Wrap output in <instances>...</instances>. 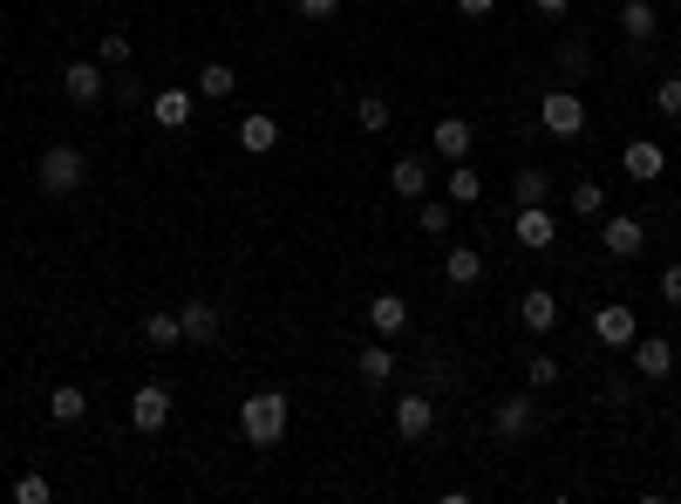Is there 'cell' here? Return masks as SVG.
<instances>
[{"label":"cell","instance_id":"obj_14","mask_svg":"<svg viewBox=\"0 0 681 504\" xmlns=\"http://www.w3.org/2000/svg\"><path fill=\"white\" fill-rule=\"evenodd\" d=\"M593 335L607 341V348H627L641 335V320H634V307H620V300H607V307H593Z\"/></svg>","mask_w":681,"mask_h":504},{"label":"cell","instance_id":"obj_10","mask_svg":"<svg viewBox=\"0 0 681 504\" xmlns=\"http://www.w3.org/2000/svg\"><path fill=\"white\" fill-rule=\"evenodd\" d=\"M620 35H627V48H641L661 35V8H654V0H620Z\"/></svg>","mask_w":681,"mask_h":504},{"label":"cell","instance_id":"obj_33","mask_svg":"<svg viewBox=\"0 0 681 504\" xmlns=\"http://www.w3.org/2000/svg\"><path fill=\"white\" fill-rule=\"evenodd\" d=\"M96 62H103V68H116V62H130V35H123V28H110L103 41H96Z\"/></svg>","mask_w":681,"mask_h":504},{"label":"cell","instance_id":"obj_36","mask_svg":"<svg viewBox=\"0 0 681 504\" xmlns=\"http://www.w3.org/2000/svg\"><path fill=\"white\" fill-rule=\"evenodd\" d=\"M293 8L307 14V21H335V14H341V0H293Z\"/></svg>","mask_w":681,"mask_h":504},{"label":"cell","instance_id":"obj_35","mask_svg":"<svg viewBox=\"0 0 681 504\" xmlns=\"http://www.w3.org/2000/svg\"><path fill=\"white\" fill-rule=\"evenodd\" d=\"M48 497H55V491H48V477H14V504H48Z\"/></svg>","mask_w":681,"mask_h":504},{"label":"cell","instance_id":"obj_30","mask_svg":"<svg viewBox=\"0 0 681 504\" xmlns=\"http://www.w3.org/2000/svg\"><path fill=\"white\" fill-rule=\"evenodd\" d=\"M654 110H661L668 123H681V75H661V83H654Z\"/></svg>","mask_w":681,"mask_h":504},{"label":"cell","instance_id":"obj_24","mask_svg":"<svg viewBox=\"0 0 681 504\" xmlns=\"http://www.w3.org/2000/svg\"><path fill=\"white\" fill-rule=\"evenodd\" d=\"M48 416H55V423H62V430H68V423H83V416H89V395H83V389H75V382H62L55 395H48Z\"/></svg>","mask_w":681,"mask_h":504},{"label":"cell","instance_id":"obj_40","mask_svg":"<svg viewBox=\"0 0 681 504\" xmlns=\"http://www.w3.org/2000/svg\"><path fill=\"white\" fill-rule=\"evenodd\" d=\"M674 21H681V0H674Z\"/></svg>","mask_w":681,"mask_h":504},{"label":"cell","instance_id":"obj_16","mask_svg":"<svg viewBox=\"0 0 681 504\" xmlns=\"http://www.w3.org/2000/svg\"><path fill=\"white\" fill-rule=\"evenodd\" d=\"M389 191L402 198V205H423V198H430V164H423V158H395Z\"/></svg>","mask_w":681,"mask_h":504},{"label":"cell","instance_id":"obj_1","mask_svg":"<svg viewBox=\"0 0 681 504\" xmlns=\"http://www.w3.org/2000/svg\"><path fill=\"white\" fill-rule=\"evenodd\" d=\"M239 430H245V443L273 450V443L287 437V395H280V389H260V395H245V402H239Z\"/></svg>","mask_w":681,"mask_h":504},{"label":"cell","instance_id":"obj_19","mask_svg":"<svg viewBox=\"0 0 681 504\" xmlns=\"http://www.w3.org/2000/svg\"><path fill=\"white\" fill-rule=\"evenodd\" d=\"M430 150H437V158H450V164H464L470 158V123L464 116H443L437 130H430Z\"/></svg>","mask_w":681,"mask_h":504},{"label":"cell","instance_id":"obj_25","mask_svg":"<svg viewBox=\"0 0 681 504\" xmlns=\"http://www.w3.org/2000/svg\"><path fill=\"white\" fill-rule=\"evenodd\" d=\"M239 143L252 150V158H266V150L280 143V123H273V116H245V123H239Z\"/></svg>","mask_w":681,"mask_h":504},{"label":"cell","instance_id":"obj_23","mask_svg":"<svg viewBox=\"0 0 681 504\" xmlns=\"http://www.w3.org/2000/svg\"><path fill=\"white\" fill-rule=\"evenodd\" d=\"M512 198H518V205H545V198H552V171H539V164H525V171H518V178H512Z\"/></svg>","mask_w":681,"mask_h":504},{"label":"cell","instance_id":"obj_31","mask_svg":"<svg viewBox=\"0 0 681 504\" xmlns=\"http://www.w3.org/2000/svg\"><path fill=\"white\" fill-rule=\"evenodd\" d=\"M587 68H593L587 41H579V35H566V41H559V75H587Z\"/></svg>","mask_w":681,"mask_h":504},{"label":"cell","instance_id":"obj_29","mask_svg":"<svg viewBox=\"0 0 681 504\" xmlns=\"http://www.w3.org/2000/svg\"><path fill=\"white\" fill-rule=\"evenodd\" d=\"M416 225H423L430 239H443V232H450V205H443V198H423V205H416Z\"/></svg>","mask_w":681,"mask_h":504},{"label":"cell","instance_id":"obj_3","mask_svg":"<svg viewBox=\"0 0 681 504\" xmlns=\"http://www.w3.org/2000/svg\"><path fill=\"white\" fill-rule=\"evenodd\" d=\"M539 130L559 137V143L587 137V103H579L572 89H545V96H539Z\"/></svg>","mask_w":681,"mask_h":504},{"label":"cell","instance_id":"obj_18","mask_svg":"<svg viewBox=\"0 0 681 504\" xmlns=\"http://www.w3.org/2000/svg\"><path fill=\"white\" fill-rule=\"evenodd\" d=\"M518 320L532 327V335H552V327H559V293H552V287H532V293L518 300Z\"/></svg>","mask_w":681,"mask_h":504},{"label":"cell","instance_id":"obj_15","mask_svg":"<svg viewBox=\"0 0 681 504\" xmlns=\"http://www.w3.org/2000/svg\"><path fill=\"white\" fill-rule=\"evenodd\" d=\"M627 355H634V368L647 375V382H668V375H674V348L654 341V335H634V341H627Z\"/></svg>","mask_w":681,"mask_h":504},{"label":"cell","instance_id":"obj_2","mask_svg":"<svg viewBox=\"0 0 681 504\" xmlns=\"http://www.w3.org/2000/svg\"><path fill=\"white\" fill-rule=\"evenodd\" d=\"M83 178H89V158H83L75 143H48V150H41L35 185H41L48 198H75V191H83Z\"/></svg>","mask_w":681,"mask_h":504},{"label":"cell","instance_id":"obj_6","mask_svg":"<svg viewBox=\"0 0 681 504\" xmlns=\"http://www.w3.org/2000/svg\"><path fill=\"white\" fill-rule=\"evenodd\" d=\"M150 116H157V130H191V116H198V89H185V83L157 89V96H150Z\"/></svg>","mask_w":681,"mask_h":504},{"label":"cell","instance_id":"obj_28","mask_svg":"<svg viewBox=\"0 0 681 504\" xmlns=\"http://www.w3.org/2000/svg\"><path fill=\"white\" fill-rule=\"evenodd\" d=\"M572 212H579V218H600V212H607V185L579 178V185H572Z\"/></svg>","mask_w":681,"mask_h":504},{"label":"cell","instance_id":"obj_34","mask_svg":"<svg viewBox=\"0 0 681 504\" xmlns=\"http://www.w3.org/2000/svg\"><path fill=\"white\" fill-rule=\"evenodd\" d=\"M355 123H362V130H389V103H382V96H362V103H355Z\"/></svg>","mask_w":681,"mask_h":504},{"label":"cell","instance_id":"obj_37","mask_svg":"<svg viewBox=\"0 0 681 504\" xmlns=\"http://www.w3.org/2000/svg\"><path fill=\"white\" fill-rule=\"evenodd\" d=\"M661 300H668V307H681V260L661 266Z\"/></svg>","mask_w":681,"mask_h":504},{"label":"cell","instance_id":"obj_7","mask_svg":"<svg viewBox=\"0 0 681 504\" xmlns=\"http://www.w3.org/2000/svg\"><path fill=\"white\" fill-rule=\"evenodd\" d=\"M430 430H437V402L423 395V389H409V395L395 402V437H402V443H423Z\"/></svg>","mask_w":681,"mask_h":504},{"label":"cell","instance_id":"obj_20","mask_svg":"<svg viewBox=\"0 0 681 504\" xmlns=\"http://www.w3.org/2000/svg\"><path fill=\"white\" fill-rule=\"evenodd\" d=\"M443 280L450 287H477V280H484V252H477V245H450L443 252Z\"/></svg>","mask_w":681,"mask_h":504},{"label":"cell","instance_id":"obj_27","mask_svg":"<svg viewBox=\"0 0 681 504\" xmlns=\"http://www.w3.org/2000/svg\"><path fill=\"white\" fill-rule=\"evenodd\" d=\"M477 198H484V178L470 171V158L450 164V205H477Z\"/></svg>","mask_w":681,"mask_h":504},{"label":"cell","instance_id":"obj_9","mask_svg":"<svg viewBox=\"0 0 681 504\" xmlns=\"http://www.w3.org/2000/svg\"><path fill=\"white\" fill-rule=\"evenodd\" d=\"M130 423H137L143 437H157L164 423H171V389H164V382H143V389L130 395Z\"/></svg>","mask_w":681,"mask_h":504},{"label":"cell","instance_id":"obj_22","mask_svg":"<svg viewBox=\"0 0 681 504\" xmlns=\"http://www.w3.org/2000/svg\"><path fill=\"white\" fill-rule=\"evenodd\" d=\"M239 89V75H232V62H205L198 68V96H205V103H225V96Z\"/></svg>","mask_w":681,"mask_h":504},{"label":"cell","instance_id":"obj_32","mask_svg":"<svg viewBox=\"0 0 681 504\" xmlns=\"http://www.w3.org/2000/svg\"><path fill=\"white\" fill-rule=\"evenodd\" d=\"M525 382L532 389H559V355H532L525 362Z\"/></svg>","mask_w":681,"mask_h":504},{"label":"cell","instance_id":"obj_38","mask_svg":"<svg viewBox=\"0 0 681 504\" xmlns=\"http://www.w3.org/2000/svg\"><path fill=\"white\" fill-rule=\"evenodd\" d=\"M457 8H464V14H470V21H484V14H491V8H497V0H457Z\"/></svg>","mask_w":681,"mask_h":504},{"label":"cell","instance_id":"obj_11","mask_svg":"<svg viewBox=\"0 0 681 504\" xmlns=\"http://www.w3.org/2000/svg\"><path fill=\"white\" fill-rule=\"evenodd\" d=\"M512 239H518L525 252H545L552 239H559V218H552L545 205H518V218H512Z\"/></svg>","mask_w":681,"mask_h":504},{"label":"cell","instance_id":"obj_17","mask_svg":"<svg viewBox=\"0 0 681 504\" xmlns=\"http://www.w3.org/2000/svg\"><path fill=\"white\" fill-rule=\"evenodd\" d=\"M368 327H375L382 341H395L402 327H409V300H402V293H375V300H368Z\"/></svg>","mask_w":681,"mask_h":504},{"label":"cell","instance_id":"obj_5","mask_svg":"<svg viewBox=\"0 0 681 504\" xmlns=\"http://www.w3.org/2000/svg\"><path fill=\"white\" fill-rule=\"evenodd\" d=\"M178 327H185V348H212V341L225 335V314H218V300L191 293L185 307H178Z\"/></svg>","mask_w":681,"mask_h":504},{"label":"cell","instance_id":"obj_26","mask_svg":"<svg viewBox=\"0 0 681 504\" xmlns=\"http://www.w3.org/2000/svg\"><path fill=\"white\" fill-rule=\"evenodd\" d=\"M143 341H150V348H164V355H171V348H185L178 314H143Z\"/></svg>","mask_w":681,"mask_h":504},{"label":"cell","instance_id":"obj_8","mask_svg":"<svg viewBox=\"0 0 681 504\" xmlns=\"http://www.w3.org/2000/svg\"><path fill=\"white\" fill-rule=\"evenodd\" d=\"M62 89H68L75 110H89V103H103L110 75H103V62H68V68H62Z\"/></svg>","mask_w":681,"mask_h":504},{"label":"cell","instance_id":"obj_21","mask_svg":"<svg viewBox=\"0 0 681 504\" xmlns=\"http://www.w3.org/2000/svg\"><path fill=\"white\" fill-rule=\"evenodd\" d=\"M355 375H362L368 389L395 382V348H362V355H355Z\"/></svg>","mask_w":681,"mask_h":504},{"label":"cell","instance_id":"obj_4","mask_svg":"<svg viewBox=\"0 0 681 504\" xmlns=\"http://www.w3.org/2000/svg\"><path fill=\"white\" fill-rule=\"evenodd\" d=\"M532 430H539V402L532 395H504L497 410H491V437L497 443H525Z\"/></svg>","mask_w":681,"mask_h":504},{"label":"cell","instance_id":"obj_39","mask_svg":"<svg viewBox=\"0 0 681 504\" xmlns=\"http://www.w3.org/2000/svg\"><path fill=\"white\" fill-rule=\"evenodd\" d=\"M532 8H539V14H552V21H559V14L572 8V0H532Z\"/></svg>","mask_w":681,"mask_h":504},{"label":"cell","instance_id":"obj_12","mask_svg":"<svg viewBox=\"0 0 681 504\" xmlns=\"http://www.w3.org/2000/svg\"><path fill=\"white\" fill-rule=\"evenodd\" d=\"M600 245H607V252H614V260H634V252L647 245V225H641L634 212H614L607 225H600Z\"/></svg>","mask_w":681,"mask_h":504},{"label":"cell","instance_id":"obj_13","mask_svg":"<svg viewBox=\"0 0 681 504\" xmlns=\"http://www.w3.org/2000/svg\"><path fill=\"white\" fill-rule=\"evenodd\" d=\"M627 178H634V185H654V178H668V150L661 143H654V137H634V143H627Z\"/></svg>","mask_w":681,"mask_h":504}]
</instances>
